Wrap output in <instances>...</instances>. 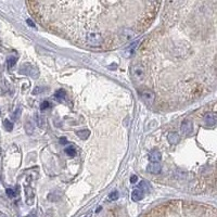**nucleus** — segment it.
Segmentation results:
<instances>
[{
    "label": "nucleus",
    "mask_w": 217,
    "mask_h": 217,
    "mask_svg": "<svg viewBox=\"0 0 217 217\" xmlns=\"http://www.w3.org/2000/svg\"><path fill=\"white\" fill-rule=\"evenodd\" d=\"M60 141H61V143H63V144H66V143H67V142H66V139H65V138H62V139L60 140Z\"/></svg>",
    "instance_id": "393cba45"
},
{
    "label": "nucleus",
    "mask_w": 217,
    "mask_h": 217,
    "mask_svg": "<svg viewBox=\"0 0 217 217\" xmlns=\"http://www.w3.org/2000/svg\"><path fill=\"white\" fill-rule=\"evenodd\" d=\"M25 194H26V203L28 205H32L34 202V192L32 190V188H25Z\"/></svg>",
    "instance_id": "9d476101"
},
{
    "label": "nucleus",
    "mask_w": 217,
    "mask_h": 217,
    "mask_svg": "<svg viewBox=\"0 0 217 217\" xmlns=\"http://www.w3.org/2000/svg\"><path fill=\"white\" fill-rule=\"evenodd\" d=\"M147 170H148L149 173L153 174V175H158V174L161 173V170H162V166H161V164L158 163V162H155V163L151 162V163L147 166Z\"/></svg>",
    "instance_id": "423d86ee"
},
{
    "label": "nucleus",
    "mask_w": 217,
    "mask_h": 217,
    "mask_svg": "<svg viewBox=\"0 0 217 217\" xmlns=\"http://www.w3.org/2000/svg\"><path fill=\"white\" fill-rule=\"evenodd\" d=\"M143 196H144V192H143L141 189L137 188V189H135V190L133 191V193H131V199H133V201H135V202H138V201L143 199Z\"/></svg>",
    "instance_id": "1a4fd4ad"
},
{
    "label": "nucleus",
    "mask_w": 217,
    "mask_h": 217,
    "mask_svg": "<svg viewBox=\"0 0 217 217\" xmlns=\"http://www.w3.org/2000/svg\"><path fill=\"white\" fill-rule=\"evenodd\" d=\"M167 139L170 144H177L179 142V135L177 133H170L167 136Z\"/></svg>",
    "instance_id": "9b49d317"
},
{
    "label": "nucleus",
    "mask_w": 217,
    "mask_h": 217,
    "mask_svg": "<svg viewBox=\"0 0 217 217\" xmlns=\"http://www.w3.org/2000/svg\"><path fill=\"white\" fill-rule=\"evenodd\" d=\"M161 158H162V155H161L160 151L156 150V149L151 150L150 153H149V160H150V162H153V163H155V162H160Z\"/></svg>",
    "instance_id": "0eeeda50"
},
{
    "label": "nucleus",
    "mask_w": 217,
    "mask_h": 217,
    "mask_svg": "<svg viewBox=\"0 0 217 217\" xmlns=\"http://www.w3.org/2000/svg\"><path fill=\"white\" fill-rule=\"evenodd\" d=\"M36 122H37V125H38V127L40 128H44L45 127V119H44V117L40 115H38V114H36Z\"/></svg>",
    "instance_id": "4468645a"
},
{
    "label": "nucleus",
    "mask_w": 217,
    "mask_h": 217,
    "mask_svg": "<svg viewBox=\"0 0 217 217\" xmlns=\"http://www.w3.org/2000/svg\"><path fill=\"white\" fill-rule=\"evenodd\" d=\"M90 135V131L87 130V129H84V130H79L77 131V136L83 140H86L88 138V136Z\"/></svg>",
    "instance_id": "f8f14e48"
},
{
    "label": "nucleus",
    "mask_w": 217,
    "mask_h": 217,
    "mask_svg": "<svg viewBox=\"0 0 217 217\" xmlns=\"http://www.w3.org/2000/svg\"><path fill=\"white\" fill-rule=\"evenodd\" d=\"M104 41H105V39H104L103 35L100 33L91 32V33H87L85 35V44L88 47L102 48L104 46Z\"/></svg>",
    "instance_id": "f03ea898"
},
{
    "label": "nucleus",
    "mask_w": 217,
    "mask_h": 217,
    "mask_svg": "<svg viewBox=\"0 0 217 217\" xmlns=\"http://www.w3.org/2000/svg\"><path fill=\"white\" fill-rule=\"evenodd\" d=\"M0 154H1V149H0Z\"/></svg>",
    "instance_id": "bb28decb"
},
{
    "label": "nucleus",
    "mask_w": 217,
    "mask_h": 217,
    "mask_svg": "<svg viewBox=\"0 0 217 217\" xmlns=\"http://www.w3.org/2000/svg\"><path fill=\"white\" fill-rule=\"evenodd\" d=\"M6 192H7V194H8V196H10V198H14V196H16V192H15L12 188H8L6 190Z\"/></svg>",
    "instance_id": "412c9836"
},
{
    "label": "nucleus",
    "mask_w": 217,
    "mask_h": 217,
    "mask_svg": "<svg viewBox=\"0 0 217 217\" xmlns=\"http://www.w3.org/2000/svg\"><path fill=\"white\" fill-rule=\"evenodd\" d=\"M25 130L28 135H32L34 133V125L32 122H27L25 123Z\"/></svg>",
    "instance_id": "2eb2a0df"
},
{
    "label": "nucleus",
    "mask_w": 217,
    "mask_h": 217,
    "mask_svg": "<svg viewBox=\"0 0 217 217\" xmlns=\"http://www.w3.org/2000/svg\"><path fill=\"white\" fill-rule=\"evenodd\" d=\"M131 75H133V78H134L135 81L142 83L147 77V70L140 64H135L131 67Z\"/></svg>",
    "instance_id": "7ed1b4c3"
},
{
    "label": "nucleus",
    "mask_w": 217,
    "mask_h": 217,
    "mask_svg": "<svg viewBox=\"0 0 217 217\" xmlns=\"http://www.w3.org/2000/svg\"><path fill=\"white\" fill-rule=\"evenodd\" d=\"M27 23H28V25H30V26H35V24L30 21V20H27Z\"/></svg>",
    "instance_id": "b1692460"
},
{
    "label": "nucleus",
    "mask_w": 217,
    "mask_h": 217,
    "mask_svg": "<svg viewBox=\"0 0 217 217\" xmlns=\"http://www.w3.org/2000/svg\"><path fill=\"white\" fill-rule=\"evenodd\" d=\"M50 107H51L50 102H49V101H44L41 104H40V110L45 111V110H47V109H49Z\"/></svg>",
    "instance_id": "aec40b11"
},
{
    "label": "nucleus",
    "mask_w": 217,
    "mask_h": 217,
    "mask_svg": "<svg viewBox=\"0 0 217 217\" xmlns=\"http://www.w3.org/2000/svg\"><path fill=\"white\" fill-rule=\"evenodd\" d=\"M65 153L69 155V156L73 158V156H75V155H76L77 151H76V149H75L73 146H70V147H67V148L65 149Z\"/></svg>",
    "instance_id": "ddd939ff"
},
{
    "label": "nucleus",
    "mask_w": 217,
    "mask_h": 217,
    "mask_svg": "<svg viewBox=\"0 0 217 217\" xmlns=\"http://www.w3.org/2000/svg\"><path fill=\"white\" fill-rule=\"evenodd\" d=\"M3 125H4V128H6L8 131H11L12 128H13V124L10 122L9 119H4V121H3Z\"/></svg>",
    "instance_id": "f3484780"
},
{
    "label": "nucleus",
    "mask_w": 217,
    "mask_h": 217,
    "mask_svg": "<svg viewBox=\"0 0 217 217\" xmlns=\"http://www.w3.org/2000/svg\"><path fill=\"white\" fill-rule=\"evenodd\" d=\"M34 14L41 24H64L76 26L84 24L89 28L95 22L123 21L126 27L130 13L139 14L150 22L158 12L161 0H28ZM130 28V27H128Z\"/></svg>",
    "instance_id": "f257e3e1"
},
{
    "label": "nucleus",
    "mask_w": 217,
    "mask_h": 217,
    "mask_svg": "<svg viewBox=\"0 0 217 217\" xmlns=\"http://www.w3.org/2000/svg\"><path fill=\"white\" fill-rule=\"evenodd\" d=\"M180 130H181V134L184 135V136H189L190 134H192L193 124H192V122H191L190 119H184V122L181 123Z\"/></svg>",
    "instance_id": "39448f33"
},
{
    "label": "nucleus",
    "mask_w": 217,
    "mask_h": 217,
    "mask_svg": "<svg viewBox=\"0 0 217 217\" xmlns=\"http://www.w3.org/2000/svg\"><path fill=\"white\" fill-rule=\"evenodd\" d=\"M15 63H16V58L15 57H10L9 59L7 60V64H8V67L11 69L13 66L15 65Z\"/></svg>",
    "instance_id": "dca6fc26"
},
{
    "label": "nucleus",
    "mask_w": 217,
    "mask_h": 217,
    "mask_svg": "<svg viewBox=\"0 0 217 217\" xmlns=\"http://www.w3.org/2000/svg\"><path fill=\"white\" fill-rule=\"evenodd\" d=\"M137 180H138V177H137V176H131V178H130V182H131V184H135V182H136V181H137Z\"/></svg>",
    "instance_id": "5701e85b"
},
{
    "label": "nucleus",
    "mask_w": 217,
    "mask_h": 217,
    "mask_svg": "<svg viewBox=\"0 0 217 217\" xmlns=\"http://www.w3.org/2000/svg\"><path fill=\"white\" fill-rule=\"evenodd\" d=\"M118 199V192L117 191H113L112 193H110V196H109V200L110 201H115V200Z\"/></svg>",
    "instance_id": "6ab92c4d"
},
{
    "label": "nucleus",
    "mask_w": 217,
    "mask_h": 217,
    "mask_svg": "<svg viewBox=\"0 0 217 217\" xmlns=\"http://www.w3.org/2000/svg\"><path fill=\"white\" fill-rule=\"evenodd\" d=\"M109 69H110V70H112V69L115 70L116 69V64H112V65H110V67H109Z\"/></svg>",
    "instance_id": "a878e982"
},
{
    "label": "nucleus",
    "mask_w": 217,
    "mask_h": 217,
    "mask_svg": "<svg viewBox=\"0 0 217 217\" xmlns=\"http://www.w3.org/2000/svg\"><path fill=\"white\" fill-rule=\"evenodd\" d=\"M139 189H141V190L143 191V192H148L149 191V184H147L146 181H141L139 184Z\"/></svg>",
    "instance_id": "a211bd4d"
},
{
    "label": "nucleus",
    "mask_w": 217,
    "mask_h": 217,
    "mask_svg": "<svg viewBox=\"0 0 217 217\" xmlns=\"http://www.w3.org/2000/svg\"><path fill=\"white\" fill-rule=\"evenodd\" d=\"M64 97H65V91H64V90H59V91L56 93V98L59 99V100L63 99Z\"/></svg>",
    "instance_id": "4be33fe9"
},
{
    "label": "nucleus",
    "mask_w": 217,
    "mask_h": 217,
    "mask_svg": "<svg viewBox=\"0 0 217 217\" xmlns=\"http://www.w3.org/2000/svg\"><path fill=\"white\" fill-rule=\"evenodd\" d=\"M140 96H141V98H142L143 101L147 102V103H149V104H152L155 101L154 92L150 89H142L140 91Z\"/></svg>",
    "instance_id": "20e7f679"
},
{
    "label": "nucleus",
    "mask_w": 217,
    "mask_h": 217,
    "mask_svg": "<svg viewBox=\"0 0 217 217\" xmlns=\"http://www.w3.org/2000/svg\"><path fill=\"white\" fill-rule=\"evenodd\" d=\"M216 122H217V116L214 113H208L205 115V123L207 126L213 127V126L216 125Z\"/></svg>",
    "instance_id": "6e6552de"
}]
</instances>
